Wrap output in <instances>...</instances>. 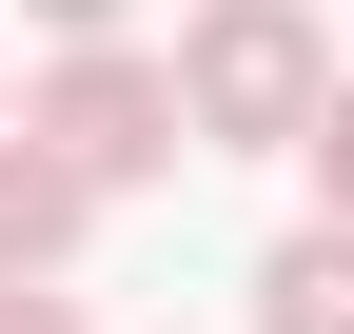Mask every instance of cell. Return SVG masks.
Listing matches in <instances>:
<instances>
[{"label": "cell", "instance_id": "cell-1", "mask_svg": "<svg viewBox=\"0 0 354 334\" xmlns=\"http://www.w3.org/2000/svg\"><path fill=\"white\" fill-rule=\"evenodd\" d=\"M315 118H335V20L315 0H197V39H177V138L295 157Z\"/></svg>", "mask_w": 354, "mask_h": 334}, {"label": "cell", "instance_id": "cell-2", "mask_svg": "<svg viewBox=\"0 0 354 334\" xmlns=\"http://www.w3.org/2000/svg\"><path fill=\"white\" fill-rule=\"evenodd\" d=\"M20 138L59 157L79 197H138V177H177V157H197V138H177V59H138V39H79V59L20 99Z\"/></svg>", "mask_w": 354, "mask_h": 334}, {"label": "cell", "instance_id": "cell-3", "mask_svg": "<svg viewBox=\"0 0 354 334\" xmlns=\"http://www.w3.org/2000/svg\"><path fill=\"white\" fill-rule=\"evenodd\" d=\"M79 236H99V197H79L39 138H0V275H59Z\"/></svg>", "mask_w": 354, "mask_h": 334}, {"label": "cell", "instance_id": "cell-4", "mask_svg": "<svg viewBox=\"0 0 354 334\" xmlns=\"http://www.w3.org/2000/svg\"><path fill=\"white\" fill-rule=\"evenodd\" d=\"M256 334H354V236L335 217H295L276 256H256Z\"/></svg>", "mask_w": 354, "mask_h": 334}, {"label": "cell", "instance_id": "cell-5", "mask_svg": "<svg viewBox=\"0 0 354 334\" xmlns=\"http://www.w3.org/2000/svg\"><path fill=\"white\" fill-rule=\"evenodd\" d=\"M295 157H315V197H335V236H354V79H335V118H315Z\"/></svg>", "mask_w": 354, "mask_h": 334}, {"label": "cell", "instance_id": "cell-6", "mask_svg": "<svg viewBox=\"0 0 354 334\" xmlns=\"http://www.w3.org/2000/svg\"><path fill=\"white\" fill-rule=\"evenodd\" d=\"M0 334H99V315H79L59 275H0Z\"/></svg>", "mask_w": 354, "mask_h": 334}, {"label": "cell", "instance_id": "cell-7", "mask_svg": "<svg viewBox=\"0 0 354 334\" xmlns=\"http://www.w3.org/2000/svg\"><path fill=\"white\" fill-rule=\"evenodd\" d=\"M20 20H39V39L79 59V39H118V0H20Z\"/></svg>", "mask_w": 354, "mask_h": 334}, {"label": "cell", "instance_id": "cell-8", "mask_svg": "<svg viewBox=\"0 0 354 334\" xmlns=\"http://www.w3.org/2000/svg\"><path fill=\"white\" fill-rule=\"evenodd\" d=\"M0 138H20V99H0Z\"/></svg>", "mask_w": 354, "mask_h": 334}]
</instances>
